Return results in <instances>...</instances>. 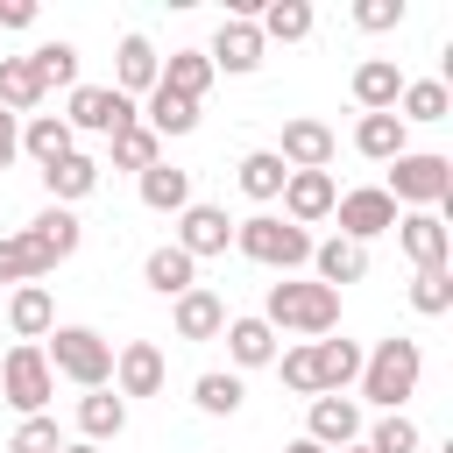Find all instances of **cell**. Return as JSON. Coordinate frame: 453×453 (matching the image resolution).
<instances>
[{
	"label": "cell",
	"mask_w": 453,
	"mask_h": 453,
	"mask_svg": "<svg viewBox=\"0 0 453 453\" xmlns=\"http://www.w3.org/2000/svg\"><path fill=\"white\" fill-rule=\"evenodd\" d=\"M42 361H50V375H64V382H78V389H113V340L99 333V326H50V340H42Z\"/></svg>",
	"instance_id": "obj_4"
},
{
	"label": "cell",
	"mask_w": 453,
	"mask_h": 453,
	"mask_svg": "<svg viewBox=\"0 0 453 453\" xmlns=\"http://www.w3.org/2000/svg\"><path fill=\"white\" fill-rule=\"evenodd\" d=\"M177 248H184L191 262H212V255H226V248H234V219H226V205H205V198H191V205L177 212Z\"/></svg>",
	"instance_id": "obj_16"
},
{
	"label": "cell",
	"mask_w": 453,
	"mask_h": 453,
	"mask_svg": "<svg viewBox=\"0 0 453 453\" xmlns=\"http://www.w3.org/2000/svg\"><path fill=\"white\" fill-rule=\"evenodd\" d=\"M57 446H64V432H57L50 411H42V418H21L14 439H7V453H57Z\"/></svg>",
	"instance_id": "obj_43"
},
{
	"label": "cell",
	"mask_w": 453,
	"mask_h": 453,
	"mask_svg": "<svg viewBox=\"0 0 453 453\" xmlns=\"http://www.w3.org/2000/svg\"><path fill=\"white\" fill-rule=\"evenodd\" d=\"M411 311L446 319V311H453V269H418V276H411Z\"/></svg>",
	"instance_id": "obj_41"
},
{
	"label": "cell",
	"mask_w": 453,
	"mask_h": 453,
	"mask_svg": "<svg viewBox=\"0 0 453 453\" xmlns=\"http://www.w3.org/2000/svg\"><path fill=\"white\" fill-rule=\"evenodd\" d=\"M21 234H28L50 262H71V255H78V241H85V226H78V212H71V205H42Z\"/></svg>",
	"instance_id": "obj_26"
},
{
	"label": "cell",
	"mask_w": 453,
	"mask_h": 453,
	"mask_svg": "<svg viewBox=\"0 0 453 453\" xmlns=\"http://www.w3.org/2000/svg\"><path fill=\"white\" fill-rule=\"evenodd\" d=\"M170 382V361L156 340H120L113 347V396H163Z\"/></svg>",
	"instance_id": "obj_10"
},
{
	"label": "cell",
	"mask_w": 453,
	"mask_h": 453,
	"mask_svg": "<svg viewBox=\"0 0 453 453\" xmlns=\"http://www.w3.org/2000/svg\"><path fill=\"white\" fill-rule=\"evenodd\" d=\"M0 28H35V0H0Z\"/></svg>",
	"instance_id": "obj_46"
},
{
	"label": "cell",
	"mask_w": 453,
	"mask_h": 453,
	"mask_svg": "<svg viewBox=\"0 0 453 453\" xmlns=\"http://www.w3.org/2000/svg\"><path fill=\"white\" fill-rule=\"evenodd\" d=\"M212 78H219V71H212V64H205V50H170V57H163V78H156V85H163V92H177V99H191V106H198V99H205V92H212Z\"/></svg>",
	"instance_id": "obj_30"
},
{
	"label": "cell",
	"mask_w": 453,
	"mask_h": 453,
	"mask_svg": "<svg viewBox=\"0 0 453 453\" xmlns=\"http://www.w3.org/2000/svg\"><path fill=\"white\" fill-rule=\"evenodd\" d=\"M403 0H354V28H368V35H389V28H403Z\"/></svg>",
	"instance_id": "obj_44"
},
{
	"label": "cell",
	"mask_w": 453,
	"mask_h": 453,
	"mask_svg": "<svg viewBox=\"0 0 453 453\" xmlns=\"http://www.w3.org/2000/svg\"><path fill=\"white\" fill-rule=\"evenodd\" d=\"M276 375H283V389H290V396H304V403H311V396H319V368H311V340H297V347H283V354H276Z\"/></svg>",
	"instance_id": "obj_42"
},
{
	"label": "cell",
	"mask_w": 453,
	"mask_h": 453,
	"mask_svg": "<svg viewBox=\"0 0 453 453\" xmlns=\"http://www.w3.org/2000/svg\"><path fill=\"white\" fill-rule=\"evenodd\" d=\"M234 255H248V262H262L276 276H297L311 262V234L290 226L283 212H248V219H234Z\"/></svg>",
	"instance_id": "obj_5"
},
{
	"label": "cell",
	"mask_w": 453,
	"mask_h": 453,
	"mask_svg": "<svg viewBox=\"0 0 453 453\" xmlns=\"http://www.w3.org/2000/svg\"><path fill=\"white\" fill-rule=\"evenodd\" d=\"M389 234L411 255V269H453V226H446V212H396Z\"/></svg>",
	"instance_id": "obj_9"
},
{
	"label": "cell",
	"mask_w": 453,
	"mask_h": 453,
	"mask_svg": "<svg viewBox=\"0 0 453 453\" xmlns=\"http://www.w3.org/2000/svg\"><path fill=\"white\" fill-rule=\"evenodd\" d=\"M340 453H368V446H340Z\"/></svg>",
	"instance_id": "obj_49"
},
{
	"label": "cell",
	"mask_w": 453,
	"mask_h": 453,
	"mask_svg": "<svg viewBox=\"0 0 453 453\" xmlns=\"http://www.w3.org/2000/svg\"><path fill=\"white\" fill-rule=\"evenodd\" d=\"M149 163H163V142L134 120V127H120V134L106 142V163H99V170H134V177H142Z\"/></svg>",
	"instance_id": "obj_39"
},
{
	"label": "cell",
	"mask_w": 453,
	"mask_h": 453,
	"mask_svg": "<svg viewBox=\"0 0 453 453\" xmlns=\"http://www.w3.org/2000/svg\"><path fill=\"white\" fill-rule=\"evenodd\" d=\"M99 156H85V149H71L64 163H50L42 170V191H50V205H78V198H92L99 191Z\"/></svg>",
	"instance_id": "obj_24"
},
{
	"label": "cell",
	"mask_w": 453,
	"mask_h": 453,
	"mask_svg": "<svg viewBox=\"0 0 453 453\" xmlns=\"http://www.w3.org/2000/svg\"><path fill=\"white\" fill-rule=\"evenodd\" d=\"M120 432H127V396H113V389H85V396H78V439L106 446V439H120Z\"/></svg>",
	"instance_id": "obj_29"
},
{
	"label": "cell",
	"mask_w": 453,
	"mask_h": 453,
	"mask_svg": "<svg viewBox=\"0 0 453 453\" xmlns=\"http://www.w3.org/2000/svg\"><path fill=\"white\" fill-rule=\"evenodd\" d=\"M191 403H198L205 418H234V411L248 403V382H241L234 368H205V375L191 382Z\"/></svg>",
	"instance_id": "obj_35"
},
{
	"label": "cell",
	"mask_w": 453,
	"mask_h": 453,
	"mask_svg": "<svg viewBox=\"0 0 453 453\" xmlns=\"http://www.w3.org/2000/svg\"><path fill=\"white\" fill-rule=\"evenodd\" d=\"M142 127H149V134H156V142H170V134H191V127H198V106H191V99H177V92H163V85H156V92H149V99H142Z\"/></svg>",
	"instance_id": "obj_34"
},
{
	"label": "cell",
	"mask_w": 453,
	"mask_h": 453,
	"mask_svg": "<svg viewBox=\"0 0 453 453\" xmlns=\"http://www.w3.org/2000/svg\"><path fill=\"white\" fill-rule=\"evenodd\" d=\"M354 149H361L368 163H396V156L411 149V127H403L396 113H361V120H354Z\"/></svg>",
	"instance_id": "obj_31"
},
{
	"label": "cell",
	"mask_w": 453,
	"mask_h": 453,
	"mask_svg": "<svg viewBox=\"0 0 453 453\" xmlns=\"http://www.w3.org/2000/svg\"><path fill=\"white\" fill-rule=\"evenodd\" d=\"M361 446H368V453H418V446H425V432H418L403 411H382V418L361 432Z\"/></svg>",
	"instance_id": "obj_40"
},
{
	"label": "cell",
	"mask_w": 453,
	"mask_h": 453,
	"mask_svg": "<svg viewBox=\"0 0 453 453\" xmlns=\"http://www.w3.org/2000/svg\"><path fill=\"white\" fill-rule=\"evenodd\" d=\"M283 177H290V170H283L276 149H248V156L234 163V184H241L255 205H276V198H283Z\"/></svg>",
	"instance_id": "obj_32"
},
{
	"label": "cell",
	"mask_w": 453,
	"mask_h": 453,
	"mask_svg": "<svg viewBox=\"0 0 453 453\" xmlns=\"http://www.w3.org/2000/svg\"><path fill=\"white\" fill-rule=\"evenodd\" d=\"M50 269H57V262H50L28 234H0V283H14V290H21V283H42Z\"/></svg>",
	"instance_id": "obj_37"
},
{
	"label": "cell",
	"mask_w": 453,
	"mask_h": 453,
	"mask_svg": "<svg viewBox=\"0 0 453 453\" xmlns=\"http://www.w3.org/2000/svg\"><path fill=\"white\" fill-rule=\"evenodd\" d=\"M283 453H326V446H311V439H290V446H283Z\"/></svg>",
	"instance_id": "obj_48"
},
{
	"label": "cell",
	"mask_w": 453,
	"mask_h": 453,
	"mask_svg": "<svg viewBox=\"0 0 453 453\" xmlns=\"http://www.w3.org/2000/svg\"><path fill=\"white\" fill-rule=\"evenodd\" d=\"M226 361H234V375H248V368H276V354H283V340H276V326L262 319V311H241V319H226Z\"/></svg>",
	"instance_id": "obj_18"
},
{
	"label": "cell",
	"mask_w": 453,
	"mask_h": 453,
	"mask_svg": "<svg viewBox=\"0 0 453 453\" xmlns=\"http://www.w3.org/2000/svg\"><path fill=\"white\" fill-rule=\"evenodd\" d=\"M156 78H163V50H156L142 28H127V35H120V50H113V92L142 106V99L156 92Z\"/></svg>",
	"instance_id": "obj_13"
},
{
	"label": "cell",
	"mask_w": 453,
	"mask_h": 453,
	"mask_svg": "<svg viewBox=\"0 0 453 453\" xmlns=\"http://www.w3.org/2000/svg\"><path fill=\"white\" fill-rule=\"evenodd\" d=\"M262 319L276 333H297V340H326L340 326V290L311 283V276H276L269 297H262Z\"/></svg>",
	"instance_id": "obj_3"
},
{
	"label": "cell",
	"mask_w": 453,
	"mask_h": 453,
	"mask_svg": "<svg viewBox=\"0 0 453 453\" xmlns=\"http://www.w3.org/2000/svg\"><path fill=\"white\" fill-rule=\"evenodd\" d=\"M57 453H99V446H92V439H64Z\"/></svg>",
	"instance_id": "obj_47"
},
{
	"label": "cell",
	"mask_w": 453,
	"mask_h": 453,
	"mask_svg": "<svg viewBox=\"0 0 453 453\" xmlns=\"http://www.w3.org/2000/svg\"><path fill=\"white\" fill-rule=\"evenodd\" d=\"M142 120V106L134 99H120L113 85H71V106H64V127L71 134H120V127H134Z\"/></svg>",
	"instance_id": "obj_7"
},
{
	"label": "cell",
	"mask_w": 453,
	"mask_h": 453,
	"mask_svg": "<svg viewBox=\"0 0 453 453\" xmlns=\"http://www.w3.org/2000/svg\"><path fill=\"white\" fill-rule=\"evenodd\" d=\"M333 198H340L333 170H290L276 205H283V219H290V226H304V234H311L319 219H333Z\"/></svg>",
	"instance_id": "obj_15"
},
{
	"label": "cell",
	"mask_w": 453,
	"mask_h": 453,
	"mask_svg": "<svg viewBox=\"0 0 453 453\" xmlns=\"http://www.w3.org/2000/svg\"><path fill=\"white\" fill-rule=\"evenodd\" d=\"M262 57H269V42H262V28L255 21H219L212 28V42H205V64L212 71H226V78H248V71H262Z\"/></svg>",
	"instance_id": "obj_12"
},
{
	"label": "cell",
	"mask_w": 453,
	"mask_h": 453,
	"mask_svg": "<svg viewBox=\"0 0 453 453\" xmlns=\"http://www.w3.org/2000/svg\"><path fill=\"white\" fill-rule=\"evenodd\" d=\"M311 283H326V290H347V283H361L368 276V248H354V241H340V234H326V241H311Z\"/></svg>",
	"instance_id": "obj_20"
},
{
	"label": "cell",
	"mask_w": 453,
	"mask_h": 453,
	"mask_svg": "<svg viewBox=\"0 0 453 453\" xmlns=\"http://www.w3.org/2000/svg\"><path fill=\"white\" fill-rule=\"evenodd\" d=\"M361 340H311V368H319V396H347L354 389V375H361Z\"/></svg>",
	"instance_id": "obj_22"
},
{
	"label": "cell",
	"mask_w": 453,
	"mask_h": 453,
	"mask_svg": "<svg viewBox=\"0 0 453 453\" xmlns=\"http://www.w3.org/2000/svg\"><path fill=\"white\" fill-rule=\"evenodd\" d=\"M78 149V134L64 127V113H28L21 120V156L35 163V170H50V163H64Z\"/></svg>",
	"instance_id": "obj_25"
},
{
	"label": "cell",
	"mask_w": 453,
	"mask_h": 453,
	"mask_svg": "<svg viewBox=\"0 0 453 453\" xmlns=\"http://www.w3.org/2000/svg\"><path fill=\"white\" fill-rule=\"evenodd\" d=\"M255 28H262V42H304L319 28V14H311V0H262Z\"/></svg>",
	"instance_id": "obj_33"
},
{
	"label": "cell",
	"mask_w": 453,
	"mask_h": 453,
	"mask_svg": "<svg viewBox=\"0 0 453 453\" xmlns=\"http://www.w3.org/2000/svg\"><path fill=\"white\" fill-rule=\"evenodd\" d=\"M50 92L35 85V71H28V57H0V113H14V120H28L35 106H42Z\"/></svg>",
	"instance_id": "obj_36"
},
{
	"label": "cell",
	"mask_w": 453,
	"mask_h": 453,
	"mask_svg": "<svg viewBox=\"0 0 453 453\" xmlns=\"http://www.w3.org/2000/svg\"><path fill=\"white\" fill-rule=\"evenodd\" d=\"M418 382H425V347L418 340H403V333H389V340H375L368 354H361V375H354V403H375V411H403L411 396H418Z\"/></svg>",
	"instance_id": "obj_1"
},
{
	"label": "cell",
	"mask_w": 453,
	"mask_h": 453,
	"mask_svg": "<svg viewBox=\"0 0 453 453\" xmlns=\"http://www.w3.org/2000/svg\"><path fill=\"white\" fill-rule=\"evenodd\" d=\"M361 432H368V418H361L354 396H311V403H304V439H311V446L340 453V446H361Z\"/></svg>",
	"instance_id": "obj_11"
},
{
	"label": "cell",
	"mask_w": 453,
	"mask_h": 453,
	"mask_svg": "<svg viewBox=\"0 0 453 453\" xmlns=\"http://www.w3.org/2000/svg\"><path fill=\"white\" fill-rule=\"evenodd\" d=\"M0 396H7L21 418H42V411H50L57 375H50L42 347H28V340H14V347H7V361H0Z\"/></svg>",
	"instance_id": "obj_6"
},
{
	"label": "cell",
	"mask_w": 453,
	"mask_h": 453,
	"mask_svg": "<svg viewBox=\"0 0 453 453\" xmlns=\"http://www.w3.org/2000/svg\"><path fill=\"white\" fill-rule=\"evenodd\" d=\"M14 156H21V120L0 113V170H14Z\"/></svg>",
	"instance_id": "obj_45"
},
{
	"label": "cell",
	"mask_w": 453,
	"mask_h": 453,
	"mask_svg": "<svg viewBox=\"0 0 453 453\" xmlns=\"http://www.w3.org/2000/svg\"><path fill=\"white\" fill-rule=\"evenodd\" d=\"M226 297L219 290H205V283H191L184 297H170V326H177V340H191V347H205V340H219L226 333Z\"/></svg>",
	"instance_id": "obj_17"
},
{
	"label": "cell",
	"mask_w": 453,
	"mask_h": 453,
	"mask_svg": "<svg viewBox=\"0 0 453 453\" xmlns=\"http://www.w3.org/2000/svg\"><path fill=\"white\" fill-rule=\"evenodd\" d=\"M276 156H283V170H333V156H340V134H333L326 120H311V113H290V120H283V142H276Z\"/></svg>",
	"instance_id": "obj_14"
},
{
	"label": "cell",
	"mask_w": 453,
	"mask_h": 453,
	"mask_svg": "<svg viewBox=\"0 0 453 453\" xmlns=\"http://www.w3.org/2000/svg\"><path fill=\"white\" fill-rule=\"evenodd\" d=\"M347 92H354V106H361V113H396V92H403L396 57H361V64H354V78H347Z\"/></svg>",
	"instance_id": "obj_19"
},
{
	"label": "cell",
	"mask_w": 453,
	"mask_h": 453,
	"mask_svg": "<svg viewBox=\"0 0 453 453\" xmlns=\"http://www.w3.org/2000/svg\"><path fill=\"white\" fill-rule=\"evenodd\" d=\"M333 219H340V241L368 248V241H382V234L396 226V205H389V191H382V184H354V191H340V198H333Z\"/></svg>",
	"instance_id": "obj_8"
},
{
	"label": "cell",
	"mask_w": 453,
	"mask_h": 453,
	"mask_svg": "<svg viewBox=\"0 0 453 453\" xmlns=\"http://www.w3.org/2000/svg\"><path fill=\"white\" fill-rule=\"evenodd\" d=\"M134 191H142L149 212H170V219H177V212L191 205V170H177V163H149V170L134 177Z\"/></svg>",
	"instance_id": "obj_28"
},
{
	"label": "cell",
	"mask_w": 453,
	"mask_h": 453,
	"mask_svg": "<svg viewBox=\"0 0 453 453\" xmlns=\"http://www.w3.org/2000/svg\"><path fill=\"white\" fill-rule=\"evenodd\" d=\"M28 71H35L42 92H57V85L71 92V85H78V42H64V35H57V42H35V50H28Z\"/></svg>",
	"instance_id": "obj_38"
},
{
	"label": "cell",
	"mask_w": 453,
	"mask_h": 453,
	"mask_svg": "<svg viewBox=\"0 0 453 453\" xmlns=\"http://www.w3.org/2000/svg\"><path fill=\"white\" fill-rule=\"evenodd\" d=\"M142 283H149L156 297H184V290L198 283V262H191L177 241H163V248H149V255H142Z\"/></svg>",
	"instance_id": "obj_27"
},
{
	"label": "cell",
	"mask_w": 453,
	"mask_h": 453,
	"mask_svg": "<svg viewBox=\"0 0 453 453\" xmlns=\"http://www.w3.org/2000/svg\"><path fill=\"white\" fill-rule=\"evenodd\" d=\"M453 113V85L446 78H403V92H396V120L403 127H439Z\"/></svg>",
	"instance_id": "obj_23"
},
{
	"label": "cell",
	"mask_w": 453,
	"mask_h": 453,
	"mask_svg": "<svg viewBox=\"0 0 453 453\" xmlns=\"http://www.w3.org/2000/svg\"><path fill=\"white\" fill-rule=\"evenodd\" d=\"M382 191H389L396 212H446L453 205V156L403 149L396 163H382Z\"/></svg>",
	"instance_id": "obj_2"
},
{
	"label": "cell",
	"mask_w": 453,
	"mask_h": 453,
	"mask_svg": "<svg viewBox=\"0 0 453 453\" xmlns=\"http://www.w3.org/2000/svg\"><path fill=\"white\" fill-rule=\"evenodd\" d=\"M50 326H57V297H50V283H21V290H7V333H14V340L42 347Z\"/></svg>",
	"instance_id": "obj_21"
}]
</instances>
